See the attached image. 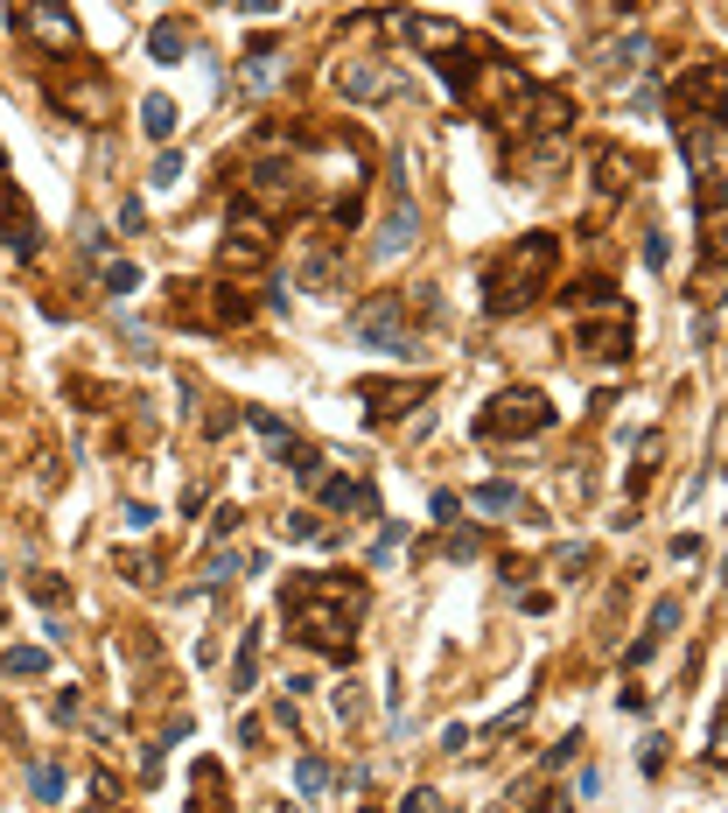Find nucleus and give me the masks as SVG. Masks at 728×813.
Instances as JSON below:
<instances>
[{"mask_svg": "<svg viewBox=\"0 0 728 813\" xmlns=\"http://www.w3.org/2000/svg\"><path fill=\"white\" fill-rule=\"evenodd\" d=\"M364 617H372V590L343 569H301V575H287V590H280L287 638L322 652V659H343V667H351V652H357Z\"/></svg>", "mask_w": 728, "mask_h": 813, "instance_id": "f257e3e1", "label": "nucleus"}, {"mask_svg": "<svg viewBox=\"0 0 728 813\" xmlns=\"http://www.w3.org/2000/svg\"><path fill=\"white\" fill-rule=\"evenodd\" d=\"M434 70H442V85H449V99L470 112V120H484V127H497L511 112V99L532 85L519 64H511L505 50H490V43H476V35L463 29L455 43L434 56Z\"/></svg>", "mask_w": 728, "mask_h": 813, "instance_id": "f03ea898", "label": "nucleus"}, {"mask_svg": "<svg viewBox=\"0 0 728 813\" xmlns=\"http://www.w3.org/2000/svg\"><path fill=\"white\" fill-rule=\"evenodd\" d=\"M378 35H386V14H357L351 35L337 43V56H330V91L337 99L378 106V99L399 91V64H393V50L378 43Z\"/></svg>", "mask_w": 728, "mask_h": 813, "instance_id": "7ed1b4c3", "label": "nucleus"}, {"mask_svg": "<svg viewBox=\"0 0 728 813\" xmlns=\"http://www.w3.org/2000/svg\"><path fill=\"white\" fill-rule=\"evenodd\" d=\"M553 267H561V239L553 232L511 239V253L484 274V316H519L526 301H540L553 288Z\"/></svg>", "mask_w": 728, "mask_h": 813, "instance_id": "20e7f679", "label": "nucleus"}, {"mask_svg": "<svg viewBox=\"0 0 728 813\" xmlns=\"http://www.w3.org/2000/svg\"><path fill=\"white\" fill-rule=\"evenodd\" d=\"M547 428H553V400L540 386H505L476 414V442H532V435H547Z\"/></svg>", "mask_w": 728, "mask_h": 813, "instance_id": "39448f33", "label": "nucleus"}, {"mask_svg": "<svg viewBox=\"0 0 728 813\" xmlns=\"http://www.w3.org/2000/svg\"><path fill=\"white\" fill-rule=\"evenodd\" d=\"M168 316L189 323V330H245L260 309H253L245 288H232V281H210V288L189 281V288H168Z\"/></svg>", "mask_w": 728, "mask_h": 813, "instance_id": "423d86ee", "label": "nucleus"}, {"mask_svg": "<svg viewBox=\"0 0 728 813\" xmlns=\"http://www.w3.org/2000/svg\"><path fill=\"white\" fill-rule=\"evenodd\" d=\"M274 239H280V224L266 218L260 204L232 197V204H224V245H218V267H224V274H260L266 260H274Z\"/></svg>", "mask_w": 728, "mask_h": 813, "instance_id": "0eeeda50", "label": "nucleus"}, {"mask_svg": "<svg viewBox=\"0 0 728 813\" xmlns=\"http://www.w3.org/2000/svg\"><path fill=\"white\" fill-rule=\"evenodd\" d=\"M497 127H505L511 141H567V127H574V99H567L561 85H526Z\"/></svg>", "mask_w": 728, "mask_h": 813, "instance_id": "6e6552de", "label": "nucleus"}, {"mask_svg": "<svg viewBox=\"0 0 728 813\" xmlns=\"http://www.w3.org/2000/svg\"><path fill=\"white\" fill-rule=\"evenodd\" d=\"M8 22H14L22 43L49 50V56L85 50V29H78V14H70V0H8Z\"/></svg>", "mask_w": 728, "mask_h": 813, "instance_id": "1a4fd4ad", "label": "nucleus"}, {"mask_svg": "<svg viewBox=\"0 0 728 813\" xmlns=\"http://www.w3.org/2000/svg\"><path fill=\"white\" fill-rule=\"evenodd\" d=\"M673 134L694 168V197H715L728 183V120H673Z\"/></svg>", "mask_w": 728, "mask_h": 813, "instance_id": "9d476101", "label": "nucleus"}, {"mask_svg": "<svg viewBox=\"0 0 728 813\" xmlns=\"http://www.w3.org/2000/svg\"><path fill=\"white\" fill-rule=\"evenodd\" d=\"M351 330L364 337L372 351H386V358H399V351H413V323H407V295H372L364 309L351 316Z\"/></svg>", "mask_w": 728, "mask_h": 813, "instance_id": "9b49d317", "label": "nucleus"}, {"mask_svg": "<svg viewBox=\"0 0 728 813\" xmlns=\"http://www.w3.org/2000/svg\"><path fill=\"white\" fill-rule=\"evenodd\" d=\"M673 120H728V70L721 64H694L673 85Z\"/></svg>", "mask_w": 728, "mask_h": 813, "instance_id": "f8f14e48", "label": "nucleus"}, {"mask_svg": "<svg viewBox=\"0 0 728 813\" xmlns=\"http://www.w3.org/2000/svg\"><path fill=\"white\" fill-rule=\"evenodd\" d=\"M49 91H56V106H64L70 120H85V127H106V112H112V78H106L99 64H85V70H78V78H70V85L56 78Z\"/></svg>", "mask_w": 728, "mask_h": 813, "instance_id": "ddd939ff", "label": "nucleus"}, {"mask_svg": "<svg viewBox=\"0 0 728 813\" xmlns=\"http://www.w3.org/2000/svg\"><path fill=\"white\" fill-rule=\"evenodd\" d=\"M0 239H14V253H22V260H35V245H43V224H35V211L22 204L14 176H0Z\"/></svg>", "mask_w": 728, "mask_h": 813, "instance_id": "4468645a", "label": "nucleus"}, {"mask_svg": "<svg viewBox=\"0 0 728 813\" xmlns=\"http://www.w3.org/2000/svg\"><path fill=\"white\" fill-rule=\"evenodd\" d=\"M316 498L330 505V513H351V519H378V491L364 484V477H343V470H322Z\"/></svg>", "mask_w": 728, "mask_h": 813, "instance_id": "2eb2a0df", "label": "nucleus"}, {"mask_svg": "<svg viewBox=\"0 0 728 813\" xmlns=\"http://www.w3.org/2000/svg\"><path fill=\"white\" fill-rule=\"evenodd\" d=\"M574 344H582L588 358H630V309H617L609 316V323H596V316H582V323H574Z\"/></svg>", "mask_w": 728, "mask_h": 813, "instance_id": "dca6fc26", "label": "nucleus"}, {"mask_svg": "<svg viewBox=\"0 0 728 813\" xmlns=\"http://www.w3.org/2000/svg\"><path fill=\"white\" fill-rule=\"evenodd\" d=\"M413 239H420V211H413V197H399L386 224H378V239H372V253L378 260H399V253H413Z\"/></svg>", "mask_w": 728, "mask_h": 813, "instance_id": "f3484780", "label": "nucleus"}, {"mask_svg": "<svg viewBox=\"0 0 728 813\" xmlns=\"http://www.w3.org/2000/svg\"><path fill=\"white\" fill-rule=\"evenodd\" d=\"M280 35H253V50H245V70H239V91L245 99H260V91H274V78H280Z\"/></svg>", "mask_w": 728, "mask_h": 813, "instance_id": "a211bd4d", "label": "nucleus"}, {"mask_svg": "<svg viewBox=\"0 0 728 813\" xmlns=\"http://www.w3.org/2000/svg\"><path fill=\"white\" fill-rule=\"evenodd\" d=\"M295 281H301L309 295H343V253H337V245H309Z\"/></svg>", "mask_w": 728, "mask_h": 813, "instance_id": "6ab92c4d", "label": "nucleus"}, {"mask_svg": "<svg viewBox=\"0 0 728 813\" xmlns=\"http://www.w3.org/2000/svg\"><path fill=\"white\" fill-rule=\"evenodd\" d=\"M274 457L287 463V477H295L301 491H316V484H322V463H330L316 442H301V435H280V442H274Z\"/></svg>", "mask_w": 728, "mask_h": 813, "instance_id": "aec40b11", "label": "nucleus"}, {"mask_svg": "<svg viewBox=\"0 0 728 813\" xmlns=\"http://www.w3.org/2000/svg\"><path fill=\"white\" fill-rule=\"evenodd\" d=\"M673 624H680V596H659V603H651V617H644V638H638L624 659H630V667H644V659L659 652L665 638H673Z\"/></svg>", "mask_w": 728, "mask_h": 813, "instance_id": "412c9836", "label": "nucleus"}, {"mask_svg": "<svg viewBox=\"0 0 728 813\" xmlns=\"http://www.w3.org/2000/svg\"><path fill=\"white\" fill-rule=\"evenodd\" d=\"M176 127H183L176 99H168V91H147V99H141V134L147 141H176Z\"/></svg>", "mask_w": 728, "mask_h": 813, "instance_id": "4be33fe9", "label": "nucleus"}, {"mask_svg": "<svg viewBox=\"0 0 728 813\" xmlns=\"http://www.w3.org/2000/svg\"><path fill=\"white\" fill-rule=\"evenodd\" d=\"M147 56H155V64H183V56H189V22H176V14L155 22V29H147Z\"/></svg>", "mask_w": 728, "mask_h": 813, "instance_id": "5701e85b", "label": "nucleus"}, {"mask_svg": "<svg viewBox=\"0 0 728 813\" xmlns=\"http://www.w3.org/2000/svg\"><path fill=\"white\" fill-rule=\"evenodd\" d=\"M239 575H245V554H239V547H210L197 590H224V582H239ZM197 590H189V596H197Z\"/></svg>", "mask_w": 728, "mask_h": 813, "instance_id": "b1692460", "label": "nucleus"}, {"mask_svg": "<svg viewBox=\"0 0 728 813\" xmlns=\"http://www.w3.org/2000/svg\"><path fill=\"white\" fill-rule=\"evenodd\" d=\"M260 652H266V638H260V631H239V652H232V694H253Z\"/></svg>", "mask_w": 728, "mask_h": 813, "instance_id": "393cba45", "label": "nucleus"}, {"mask_svg": "<svg viewBox=\"0 0 728 813\" xmlns=\"http://www.w3.org/2000/svg\"><path fill=\"white\" fill-rule=\"evenodd\" d=\"M470 505H476V513H490V519H505V513H519V484H505V477H490V484H476L470 491Z\"/></svg>", "mask_w": 728, "mask_h": 813, "instance_id": "a878e982", "label": "nucleus"}, {"mask_svg": "<svg viewBox=\"0 0 728 813\" xmlns=\"http://www.w3.org/2000/svg\"><path fill=\"white\" fill-rule=\"evenodd\" d=\"M574 301V316H588V309H624V295L609 288V281H582V288H567Z\"/></svg>", "mask_w": 728, "mask_h": 813, "instance_id": "bb28decb", "label": "nucleus"}, {"mask_svg": "<svg viewBox=\"0 0 728 813\" xmlns=\"http://www.w3.org/2000/svg\"><path fill=\"white\" fill-rule=\"evenodd\" d=\"M99 288L106 295H133L141 288V267H133V260H99Z\"/></svg>", "mask_w": 728, "mask_h": 813, "instance_id": "cd10ccee", "label": "nucleus"}, {"mask_svg": "<svg viewBox=\"0 0 728 813\" xmlns=\"http://www.w3.org/2000/svg\"><path fill=\"white\" fill-rule=\"evenodd\" d=\"M295 792H301V800H322V792H330V765H322V758H301V765H295Z\"/></svg>", "mask_w": 728, "mask_h": 813, "instance_id": "c85d7f7f", "label": "nucleus"}, {"mask_svg": "<svg viewBox=\"0 0 728 813\" xmlns=\"http://www.w3.org/2000/svg\"><path fill=\"white\" fill-rule=\"evenodd\" d=\"M322 534H330V526H322V513H309V505L280 519V540H322Z\"/></svg>", "mask_w": 728, "mask_h": 813, "instance_id": "c756f323", "label": "nucleus"}, {"mask_svg": "<svg viewBox=\"0 0 728 813\" xmlns=\"http://www.w3.org/2000/svg\"><path fill=\"white\" fill-rule=\"evenodd\" d=\"M8 673H14V680L49 673V652H35V646H8Z\"/></svg>", "mask_w": 728, "mask_h": 813, "instance_id": "7c9ffc66", "label": "nucleus"}, {"mask_svg": "<svg viewBox=\"0 0 728 813\" xmlns=\"http://www.w3.org/2000/svg\"><path fill=\"white\" fill-rule=\"evenodd\" d=\"M120 575L133 582V590H155V582H162L155 575V554H120Z\"/></svg>", "mask_w": 728, "mask_h": 813, "instance_id": "2f4dec72", "label": "nucleus"}, {"mask_svg": "<svg viewBox=\"0 0 728 813\" xmlns=\"http://www.w3.org/2000/svg\"><path fill=\"white\" fill-rule=\"evenodd\" d=\"M364 715V694H357V680H343L337 688V723H357Z\"/></svg>", "mask_w": 728, "mask_h": 813, "instance_id": "473e14b6", "label": "nucleus"}, {"mask_svg": "<svg viewBox=\"0 0 728 813\" xmlns=\"http://www.w3.org/2000/svg\"><path fill=\"white\" fill-rule=\"evenodd\" d=\"M245 421H253V428L266 435V442H280V435H295V428L280 421V414H266V407H245Z\"/></svg>", "mask_w": 728, "mask_h": 813, "instance_id": "72a5a7b5", "label": "nucleus"}, {"mask_svg": "<svg viewBox=\"0 0 728 813\" xmlns=\"http://www.w3.org/2000/svg\"><path fill=\"white\" fill-rule=\"evenodd\" d=\"M399 813H442V792H434V785H413L407 800H399Z\"/></svg>", "mask_w": 728, "mask_h": 813, "instance_id": "f704fd0d", "label": "nucleus"}, {"mask_svg": "<svg viewBox=\"0 0 728 813\" xmlns=\"http://www.w3.org/2000/svg\"><path fill=\"white\" fill-rule=\"evenodd\" d=\"M35 800H64V771L56 765H35Z\"/></svg>", "mask_w": 728, "mask_h": 813, "instance_id": "c9c22d12", "label": "nucleus"}, {"mask_svg": "<svg viewBox=\"0 0 728 813\" xmlns=\"http://www.w3.org/2000/svg\"><path fill=\"white\" fill-rule=\"evenodd\" d=\"M638 765L651 771V779H659V771H665V736H644V750H638Z\"/></svg>", "mask_w": 728, "mask_h": 813, "instance_id": "e433bc0d", "label": "nucleus"}, {"mask_svg": "<svg viewBox=\"0 0 728 813\" xmlns=\"http://www.w3.org/2000/svg\"><path fill=\"white\" fill-rule=\"evenodd\" d=\"M176 183H183V155H162L155 162V190H176Z\"/></svg>", "mask_w": 728, "mask_h": 813, "instance_id": "4c0bfd02", "label": "nucleus"}, {"mask_svg": "<svg viewBox=\"0 0 728 813\" xmlns=\"http://www.w3.org/2000/svg\"><path fill=\"white\" fill-rule=\"evenodd\" d=\"M49 715H56V723H70V715H78V688H56L49 694Z\"/></svg>", "mask_w": 728, "mask_h": 813, "instance_id": "58836bf2", "label": "nucleus"}, {"mask_svg": "<svg viewBox=\"0 0 728 813\" xmlns=\"http://www.w3.org/2000/svg\"><path fill=\"white\" fill-rule=\"evenodd\" d=\"M442 547H449L455 561H476V534H455V526H449V540H442Z\"/></svg>", "mask_w": 728, "mask_h": 813, "instance_id": "ea45409f", "label": "nucleus"}, {"mask_svg": "<svg viewBox=\"0 0 728 813\" xmlns=\"http://www.w3.org/2000/svg\"><path fill=\"white\" fill-rule=\"evenodd\" d=\"M239 519H245L239 505H218V519H210V526H218V540H232V534H239Z\"/></svg>", "mask_w": 728, "mask_h": 813, "instance_id": "a19ab883", "label": "nucleus"}, {"mask_svg": "<svg viewBox=\"0 0 728 813\" xmlns=\"http://www.w3.org/2000/svg\"><path fill=\"white\" fill-rule=\"evenodd\" d=\"M120 224H126V232H141V224H147V211H141V197H120Z\"/></svg>", "mask_w": 728, "mask_h": 813, "instance_id": "79ce46f5", "label": "nucleus"}, {"mask_svg": "<svg viewBox=\"0 0 728 813\" xmlns=\"http://www.w3.org/2000/svg\"><path fill=\"white\" fill-rule=\"evenodd\" d=\"M644 267H665V232H644Z\"/></svg>", "mask_w": 728, "mask_h": 813, "instance_id": "37998d69", "label": "nucleus"}, {"mask_svg": "<svg viewBox=\"0 0 728 813\" xmlns=\"http://www.w3.org/2000/svg\"><path fill=\"white\" fill-rule=\"evenodd\" d=\"M442 750H449V758H455V750H470V729H463V723H449V729H442Z\"/></svg>", "mask_w": 728, "mask_h": 813, "instance_id": "c03bdc74", "label": "nucleus"}, {"mask_svg": "<svg viewBox=\"0 0 728 813\" xmlns=\"http://www.w3.org/2000/svg\"><path fill=\"white\" fill-rule=\"evenodd\" d=\"M280 8V0H245V14H274Z\"/></svg>", "mask_w": 728, "mask_h": 813, "instance_id": "a18cd8bd", "label": "nucleus"}, {"mask_svg": "<svg viewBox=\"0 0 728 813\" xmlns=\"http://www.w3.org/2000/svg\"><path fill=\"white\" fill-rule=\"evenodd\" d=\"M357 813H386V806H357Z\"/></svg>", "mask_w": 728, "mask_h": 813, "instance_id": "49530a36", "label": "nucleus"}]
</instances>
